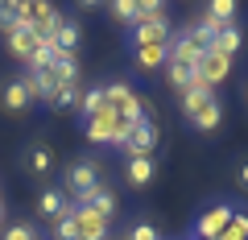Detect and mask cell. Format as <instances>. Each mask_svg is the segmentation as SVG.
<instances>
[{
	"instance_id": "6da1fadb",
	"label": "cell",
	"mask_w": 248,
	"mask_h": 240,
	"mask_svg": "<svg viewBox=\"0 0 248 240\" xmlns=\"http://www.w3.org/2000/svg\"><path fill=\"white\" fill-rule=\"evenodd\" d=\"M83 128H87V141H95V145H116L120 149L128 137H133V120L124 112H116V108H104L99 116H91V120H83Z\"/></svg>"
},
{
	"instance_id": "7a4b0ae2",
	"label": "cell",
	"mask_w": 248,
	"mask_h": 240,
	"mask_svg": "<svg viewBox=\"0 0 248 240\" xmlns=\"http://www.w3.org/2000/svg\"><path fill=\"white\" fill-rule=\"evenodd\" d=\"M66 215L75 220V232H79V240H108V228H112V220H104L99 211H91V207H83V203H66Z\"/></svg>"
},
{
	"instance_id": "3957f363",
	"label": "cell",
	"mask_w": 248,
	"mask_h": 240,
	"mask_svg": "<svg viewBox=\"0 0 248 240\" xmlns=\"http://www.w3.org/2000/svg\"><path fill=\"white\" fill-rule=\"evenodd\" d=\"M232 215H236V207H232V203H215V207H207V211L195 220V240H219L223 228L232 224Z\"/></svg>"
},
{
	"instance_id": "277c9868",
	"label": "cell",
	"mask_w": 248,
	"mask_h": 240,
	"mask_svg": "<svg viewBox=\"0 0 248 240\" xmlns=\"http://www.w3.org/2000/svg\"><path fill=\"white\" fill-rule=\"evenodd\" d=\"M207 42H199L195 29H182V33L170 37V63H182V66H199V58H203Z\"/></svg>"
},
{
	"instance_id": "5b68a950",
	"label": "cell",
	"mask_w": 248,
	"mask_h": 240,
	"mask_svg": "<svg viewBox=\"0 0 248 240\" xmlns=\"http://www.w3.org/2000/svg\"><path fill=\"white\" fill-rule=\"evenodd\" d=\"M95 187H99V166H95V161L83 158V161H75V166L66 170V191H71V203H75V199H83L87 191H95Z\"/></svg>"
},
{
	"instance_id": "8992f818",
	"label": "cell",
	"mask_w": 248,
	"mask_h": 240,
	"mask_svg": "<svg viewBox=\"0 0 248 240\" xmlns=\"http://www.w3.org/2000/svg\"><path fill=\"white\" fill-rule=\"evenodd\" d=\"M120 149L128 153V158H153V149H157V125H153L149 116H145L141 125L133 128V137H128Z\"/></svg>"
},
{
	"instance_id": "52a82bcc",
	"label": "cell",
	"mask_w": 248,
	"mask_h": 240,
	"mask_svg": "<svg viewBox=\"0 0 248 240\" xmlns=\"http://www.w3.org/2000/svg\"><path fill=\"white\" fill-rule=\"evenodd\" d=\"M195 75H199L203 83H211V87H215V83H223V79L232 75V58H223L215 46H207L203 58H199V66H195Z\"/></svg>"
},
{
	"instance_id": "ba28073f",
	"label": "cell",
	"mask_w": 248,
	"mask_h": 240,
	"mask_svg": "<svg viewBox=\"0 0 248 240\" xmlns=\"http://www.w3.org/2000/svg\"><path fill=\"white\" fill-rule=\"evenodd\" d=\"M4 46H9V54L13 58H21V63H29V58H33L37 54V33L33 29H25V25H13V29H4Z\"/></svg>"
},
{
	"instance_id": "9c48e42d",
	"label": "cell",
	"mask_w": 248,
	"mask_h": 240,
	"mask_svg": "<svg viewBox=\"0 0 248 240\" xmlns=\"http://www.w3.org/2000/svg\"><path fill=\"white\" fill-rule=\"evenodd\" d=\"M170 37H174L170 25H133L128 29V50H137V46H170Z\"/></svg>"
},
{
	"instance_id": "30bf717a",
	"label": "cell",
	"mask_w": 248,
	"mask_h": 240,
	"mask_svg": "<svg viewBox=\"0 0 248 240\" xmlns=\"http://www.w3.org/2000/svg\"><path fill=\"white\" fill-rule=\"evenodd\" d=\"M75 203H83V207H91V211H99L104 220H112L116 207H120V199H116V191H112V187H104V182H99L95 191H87V195L75 199Z\"/></svg>"
},
{
	"instance_id": "8fae6325",
	"label": "cell",
	"mask_w": 248,
	"mask_h": 240,
	"mask_svg": "<svg viewBox=\"0 0 248 240\" xmlns=\"http://www.w3.org/2000/svg\"><path fill=\"white\" fill-rule=\"evenodd\" d=\"M133 63H137V71L153 75V71H161V66L170 63V46H137V50H133Z\"/></svg>"
},
{
	"instance_id": "7c38bea8",
	"label": "cell",
	"mask_w": 248,
	"mask_h": 240,
	"mask_svg": "<svg viewBox=\"0 0 248 240\" xmlns=\"http://www.w3.org/2000/svg\"><path fill=\"white\" fill-rule=\"evenodd\" d=\"M219 120H223V104H219V96L203 99V104H199V112L190 116V125H195L199 133H215V128H219Z\"/></svg>"
},
{
	"instance_id": "4fadbf2b",
	"label": "cell",
	"mask_w": 248,
	"mask_h": 240,
	"mask_svg": "<svg viewBox=\"0 0 248 240\" xmlns=\"http://www.w3.org/2000/svg\"><path fill=\"white\" fill-rule=\"evenodd\" d=\"M33 104V99H29V91H25V83H21V75L13 83H4V91H0V108H4V112H25V108Z\"/></svg>"
},
{
	"instance_id": "5bb4252c",
	"label": "cell",
	"mask_w": 248,
	"mask_h": 240,
	"mask_svg": "<svg viewBox=\"0 0 248 240\" xmlns=\"http://www.w3.org/2000/svg\"><path fill=\"white\" fill-rule=\"evenodd\" d=\"M153 174H157V161H153V158H128V166H124L128 187H149Z\"/></svg>"
},
{
	"instance_id": "9a60e30c",
	"label": "cell",
	"mask_w": 248,
	"mask_h": 240,
	"mask_svg": "<svg viewBox=\"0 0 248 240\" xmlns=\"http://www.w3.org/2000/svg\"><path fill=\"white\" fill-rule=\"evenodd\" d=\"M79 37H83L79 21H75V17H66V13H62L58 29H54V46H58L62 54H75V46H79Z\"/></svg>"
},
{
	"instance_id": "2e32d148",
	"label": "cell",
	"mask_w": 248,
	"mask_h": 240,
	"mask_svg": "<svg viewBox=\"0 0 248 240\" xmlns=\"http://www.w3.org/2000/svg\"><path fill=\"white\" fill-rule=\"evenodd\" d=\"M37 211H42L46 220H62V215H66V191H58V187L42 191V199H37Z\"/></svg>"
},
{
	"instance_id": "e0dca14e",
	"label": "cell",
	"mask_w": 248,
	"mask_h": 240,
	"mask_svg": "<svg viewBox=\"0 0 248 240\" xmlns=\"http://www.w3.org/2000/svg\"><path fill=\"white\" fill-rule=\"evenodd\" d=\"M50 71H54V79H58L62 87H75V83H79V58H75V54H58Z\"/></svg>"
},
{
	"instance_id": "ac0fdd59",
	"label": "cell",
	"mask_w": 248,
	"mask_h": 240,
	"mask_svg": "<svg viewBox=\"0 0 248 240\" xmlns=\"http://www.w3.org/2000/svg\"><path fill=\"white\" fill-rule=\"evenodd\" d=\"M211 46H215V50L223 54V58H236V54H240V46H244V33H240V25L232 21V25H223V33L215 37Z\"/></svg>"
},
{
	"instance_id": "d6986e66",
	"label": "cell",
	"mask_w": 248,
	"mask_h": 240,
	"mask_svg": "<svg viewBox=\"0 0 248 240\" xmlns=\"http://www.w3.org/2000/svg\"><path fill=\"white\" fill-rule=\"evenodd\" d=\"M104 108H108V99H104V87H87V91L79 96V116H83V120L99 116Z\"/></svg>"
},
{
	"instance_id": "ffe728a7",
	"label": "cell",
	"mask_w": 248,
	"mask_h": 240,
	"mask_svg": "<svg viewBox=\"0 0 248 240\" xmlns=\"http://www.w3.org/2000/svg\"><path fill=\"white\" fill-rule=\"evenodd\" d=\"M25 161H29V170H33V174H50L54 153L46 149V145H29V149H25Z\"/></svg>"
},
{
	"instance_id": "44dd1931",
	"label": "cell",
	"mask_w": 248,
	"mask_h": 240,
	"mask_svg": "<svg viewBox=\"0 0 248 240\" xmlns=\"http://www.w3.org/2000/svg\"><path fill=\"white\" fill-rule=\"evenodd\" d=\"M166 79L174 83L178 91L190 87V79H195V66H182V63H166Z\"/></svg>"
},
{
	"instance_id": "7402d4cb",
	"label": "cell",
	"mask_w": 248,
	"mask_h": 240,
	"mask_svg": "<svg viewBox=\"0 0 248 240\" xmlns=\"http://www.w3.org/2000/svg\"><path fill=\"white\" fill-rule=\"evenodd\" d=\"M108 9H112V17H116V21H124L128 29L137 25V0H112Z\"/></svg>"
},
{
	"instance_id": "603a6c76",
	"label": "cell",
	"mask_w": 248,
	"mask_h": 240,
	"mask_svg": "<svg viewBox=\"0 0 248 240\" xmlns=\"http://www.w3.org/2000/svg\"><path fill=\"white\" fill-rule=\"evenodd\" d=\"M219 240H248V211H236V215H232V224L223 228Z\"/></svg>"
},
{
	"instance_id": "cb8c5ba5",
	"label": "cell",
	"mask_w": 248,
	"mask_h": 240,
	"mask_svg": "<svg viewBox=\"0 0 248 240\" xmlns=\"http://www.w3.org/2000/svg\"><path fill=\"white\" fill-rule=\"evenodd\" d=\"M207 13H211L215 21H223V25H232V21H236V0H211Z\"/></svg>"
},
{
	"instance_id": "d4e9b609",
	"label": "cell",
	"mask_w": 248,
	"mask_h": 240,
	"mask_svg": "<svg viewBox=\"0 0 248 240\" xmlns=\"http://www.w3.org/2000/svg\"><path fill=\"white\" fill-rule=\"evenodd\" d=\"M124 240H161V236H157V228H153L149 220H141V224L128 228V236H124Z\"/></svg>"
},
{
	"instance_id": "484cf974",
	"label": "cell",
	"mask_w": 248,
	"mask_h": 240,
	"mask_svg": "<svg viewBox=\"0 0 248 240\" xmlns=\"http://www.w3.org/2000/svg\"><path fill=\"white\" fill-rule=\"evenodd\" d=\"M54 240H79V232H75V220H71V215L54 220Z\"/></svg>"
},
{
	"instance_id": "4316f807",
	"label": "cell",
	"mask_w": 248,
	"mask_h": 240,
	"mask_svg": "<svg viewBox=\"0 0 248 240\" xmlns=\"http://www.w3.org/2000/svg\"><path fill=\"white\" fill-rule=\"evenodd\" d=\"M79 96H83L79 83H75V87H62V91H58V99H54V108H79Z\"/></svg>"
},
{
	"instance_id": "83f0119b",
	"label": "cell",
	"mask_w": 248,
	"mask_h": 240,
	"mask_svg": "<svg viewBox=\"0 0 248 240\" xmlns=\"http://www.w3.org/2000/svg\"><path fill=\"white\" fill-rule=\"evenodd\" d=\"M0 240H37V232H33V224H13Z\"/></svg>"
},
{
	"instance_id": "f1b7e54d",
	"label": "cell",
	"mask_w": 248,
	"mask_h": 240,
	"mask_svg": "<svg viewBox=\"0 0 248 240\" xmlns=\"http://www.w3.org/2000/svg\"><path fill=\"white\" fill-rule=\"evenodd\" d=\"M207 99H211V96H207ZM199 104H203V96H195V91H182V112H186V120L199 112Z\"/></svg>"
},
{
	"instance_id": "f546056e",
	"label": "cell",
	"mask_w": 248,
	"mask_h": 240,
	"mask_svg": "<svg viewBox=\"0 0 248 240\" xmlns=\"http://www.w3.org/2000/svg\"><path fill=\"white\" fill-rule=\"evenodd\" d=\"M240 182H244V187H248V161H244V166H240Z\"/></svg>"
},
{
	"instance_id": "4dcf8cb0",
	"label": "cell",
	"mask_w": 248,
	"mask_h": 240,
	"mask_svg": "<svg viewBox=\"0 0 248 240\" xmlns=\"http://www.w3.org/2000/svg\"><path fill=\"white\" fill-rule=\"evenodd\" d=\"M0 224H4V203H0Z\"/></svg>"
}]
</instances>
